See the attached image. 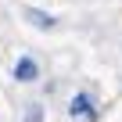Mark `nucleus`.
I'll return each mask as SVG.
<instances>
[{
    "instance_id": "f257e3e1",
    "label": "nucleus",
    "mask_w": 122,
    "mask_h": 122,
    "mask_svg": "<svg viewBox=\"0 0 122 122\" xmlns=\"http://www.w3.org/2000/svg\"><path fill=\"white\" fill-rule=\"evenodd\" d=\"M36 76H40V65H36L32 57H22L18 65H15V79H18V83H32Z\"/></svg>"
},
{
    "instance_id": "f03ea898",
    "label": "nucleus",
    "mask_w": 122,
    "mask_h": 122,
    "mask_svg": "<svg viewBox=\"0 0 122 122\" xmlns=\"http://www.w3.org/2000/svg\"><path fill=\"white\" fill-rule=\"evenodd\" d=\"M76 118H83V115H93V101L86 97V93H76V101H72V108H68Z\"/></svg>"
},
{
    "instance_id": "7ed1b4c3",
    "label": "nucleus",
    "mask_w": 122,
    "mask_h": 122,
    "mask_svg": "<svg viewBox=\"0 0 122 122\" xmlns=\"http://www.w3.org/2000/svg\"><path fill=\"white\" fill-rule=\"evenodd\" d=\"M29 22L40 25V29H54V18H50L47 11H29Z\"/></svg>"
},
{
    "instance_id": "20e7f679",
    "label": "nucleus",
    "mask_w": 122,
    "mask_h": 122,
    "mask_svg": "<svg viewBox=\"0 0 122 122\" xmlns=\"http://www.w3.org/2000/svg\"><path fill=\"white\" fill-rule=\"evenodd\" d=\"M25 122H43V108H40V104H32V108H29V115H25Z\"/></svg>"
}]
</instances>
